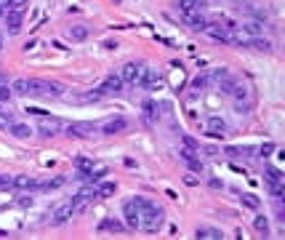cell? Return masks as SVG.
Here are the masks:
<instances>
[{"label":"cell","mask_w":285,"mask_h":240,"mask_svg":"<svg viewBox=\"0 0 285 240\" xmlns=\"http://www.w3.org/2000/svg\"><path fill=\"white\" fill-rule=\"evenodd\" d=\"M8 134H14L16 139H30V136H32V128L27 126V123H11V126H8Z\"/></svg>","instance_id":"17"},{"label":"cell","mask_w":285,"mask_h":240,"mask_svg":"<svg viewBox=\"0 0 285 240\" xmlns=\"http://www.w3.org/2000/svg\"><path fill=\"white\" fill-rule=\"evenodd\" d=\"M35 184H37V181L32 179V176H27V173H19V176H14V187H16V190L30 192V190H35Z\"/></svg>","instance_id":"18"},{"label":"cell","mask_w":285,"mask_h":240,"mask_svg":"<svg viewBox=\"0 0 285 240\" xmlns=\"http://www.w3.org/2000/svg\"><path fill=\"white\" fill-rule=\"evenodd\" d=\"M123 88H125V83H123V77H120V75H109V77H104V83L99 86V91H102L104 96H117V94H123Z\"/></svg>","instance_id":"5"},{"label":"cell","mask_w":285,"mask_h":240,"mask_svg":"<svg viewBox=\"0 0 285 240\" xmlns=\"http://www.w3.org/2000/svg\"><path fill=\"white\" fill-rule=\"evenodd\" d=\"M64 86L56 80H27V94L24 96H62Z\"/></svg>","instance_id":"2"},{"label":"cell","mask_w":285,"mask_h":240,"mask_svg":"<svg viewBox=\"0 0 285 240\" xmlns=\"http://www.w3.org/2000/svg\"><path fill=\"white\" fill-rule=\"evenodd\" d=\"M253 230L258 232V235H261V238H269V219L267 216H264V213H258V216L253 219Z\"/></svg>","instance_id":"20"},{"label":"cell","mask_w":285,"mask_h":240,"mask_svg":"<svg viewBox=\"0 0 285 240\" xmlns=\"http://www.w3.org/2000/svg\"><path fill=\"white\" fill-rule=\"evenodd\" d=\"M240 203L245 206V208H250V211L261 208V200H258V195H253V192H240Z\"/></svg>","instance_id":"19"},{"label":"cell","mask_w":285,"mask_h":240,"mask_svg":"<svg viewBox=\"0 0 285 240\" xmlns=\"http://www.w3.org/2000/svg\"><path fill=\"white\" fill-rule=\"evenodd\" d=\"M117 192V184L115 181H102V184H96V195L99 198H112Z\"/></svg>","instance_id":"22"},{"label":"cell","mask_w":285,"mask_h":240,"mask_svg":"<svg viewBox=\"0 0 285 240\" xmlns=\"http://www.w3.org/2000/svg\"><path fill=\"white\" fill-rule=\"evenodd\" d=\"M184 163H187V168L192 173H203V160L200 158H192V160H184Z\"/></svg>","instance_id":"28"},{"label":"cell","mask_w":285,"mask_h":240,"mask_svg":"<svg viewBox=\"0 0 285 240\" xmlns=\"http://www.w3.org/2000/svg\"><path fill=\"white\" fill-rule=\"evenodd\" d=\"M205 128H208L211 136H224V134H227V120H224V118H208Z\"/></svg>","instance_id":"12"},{"label":"cell","mask_w":285,"mask_h":240,"mask_svg":"<svg viewBox=\"0 0 285 240\" xmlns=\"http://www.w3.org/2000/svg\"><path fill=\"white\" fill-rule=\"evenodd\" d=\"M91 203H94V200H91L88 195H83V192H77V195L70 200V208H72V213H83V211L88 208Z\"/></svg>","instance_id":"13"},{"label":"cell","mask_w":285,"mask_h":240,"mask_svg":"<svg viewBox=\"0 0 285 240\" xmlns=\"http://www.w3.org/2000/svg\"><path fill=\"white\" fill-rule=\"evenodd\" d=\"M88 35H91V32H88V27H83V24H72V27H70V37H72L75 43L88 40Z\"/></svg>","instance_id":"21"},{"label":"cell","mask_w":285,"mask_h":240,"mask_svg":"<svg viewBox=\"0 0 285 240\" xmlns=\"http://www.w3.org/2000/svg\"><path fill=\"white\" fill-rule=\"evenodd\" d=\"M144 72H147V64L144 62H125L123 69H120V77H123L125 86H139Z\"/></svg>","instance_id":"3"},{"label":"cell","mask_w":285,"mask_h":240,"mask_svg":"<svg viewBox=\"0 0 285 240\" xmlns=\"http://www.w3.org/2000/svg\"><path fill=\"white\" fill-rule=\"evenodd\" d=\"M62 184H64V179H62V176H56V179L37 181V184H35V190H37V192H54V190H59Z\"/></svg>","instance_id":"16"},{"label":"cell","mask_w":285,"mask_h":240,"mask_svg":"<svg viewBox=\"0 0 285 240\" xmlns=\"http://www.w3.org/2000/svg\"><path fill=\"white\" fill-rule=\"evenodd\" d=\"M19 206H22V208H30V206H32V198H30V195H19Z\"/></svg>","instance_id":"37"},{"label":"cell","mask_w":285,"mask_h":240,"mask_svg":"<svg viewBox=\"0 0 285 240\" xmlns=\"http://www.w3.org/2000/svg\"><path fill=\"white\" fill-rule=\"evenodd\" d=\"M3 22H5V27H8L11 35H16V32L22 30V14H19V11H5Z\"/></svg>","instance_id":"11"},{"label":"cell","mask_w":285,"mask_h":240,"mask_svg":"<svg viewBox=\"0 0 285 240\" xmlns=\"http://www.w3.org/2000/svg\"><path fill=\"white\" fill-rule=\"evenodd\" d=\"M272 152H275V144H272V141H267V144L258 147V155H261V158H269Z\"/></svg>","instance_id":"32"},{"label":"cell","mask_w":285,"mask_h":240,"mask_svg":"<svg viewBox=\"0 0 285 240\" xmlns=\"http://www.w3.org/2000/svg\"><path fill=\"white\" fill-rule=\"evenodd\" d=\"M14 94H27V80H24V77H19L14 83Z\"/></svg>","instance_id":"33"},{"label":"cell","mask_w":285,"mask_h":240,"mask_svg":"<svg viewBox=\"0 0 285 240\" xmlns=\"http://www.w3.org/2000/svg\"><path fill=\"white\" fill-rule=\"evenodd\" d=\"M123 213H125V227H128V230H139V227H142V211H139V206L134 203V198L123 203Z\"/></svg>","instance_id":"4"},{"label":"cell","mask_w":285,"mask_h":240,"mask_svg":"<svg viewBox=\"0 0 285 240\" xmlns=\"http://www.w3.org/2000/svg\"><path fill=\"white\" fill-rule=\"evenodd\" d=\"M14 187V179H8V176H0V190H11Z\"/></svg>","instance_id":"35"},{"label":"cell","mask_w":285,"mask_h":240,"mask_svg":"<svg viewBox=\"0 0 285 240\" xmlns=\"http://www.w3.org/2000/svg\"><path fill=\"white\" fill-rule=\"evenodd\" d=\"M208 187H211V190H224V184H221L218 179H211V181H208Z\"/></svg>","instance_id":"38"},{"label":"cell","mask_w":285,"mask_h":240,"mask_svg":"<svg viewBox=\"0 0 285 240\" xmlns=\"http://www.w3.org/2000/svg\"><path fill=\"white\" fill-rule=\"evenodd\" d=\"M99 230H109V232H125L128 227H125L120 219H104L102 224H99Z\"/></svg>","instance_id":"23"},{"label":"cell","mask_w":285,"mask_h":240,"mask_svg":"<svg viewBox=\"0 0 285 240\" xmlns=\"http://www.w3.org/2000/svg\"><path fill=\"white\" fill-rule=\"evenodd\" d=\"M70 216H72V208H70V203H62V206H59V208L54 211V216L48 219V224H51V227H62V224L67 222Z\"/></svg>","instance_id":"9"},{"label":"cell","mask_w":285,"mask_h":240,"mask_svg":"<svg viewBox=\"0 0 285 240\" xmlns=\"http://www.w3.org/2000/svg\"><path fill=\"white\" fill-rule=\"evenodd\" d=\"M178 16H181V22L187 24L189 30L203 32L205 27H208V16H205V14H178Z\"/></svg>","instance_id":"7"},{"label":"cell","mask_w":285,"mask_h":240,"mask_svg":"<svg viewBox=\"0 0 285 240\" xmlns=\"http://www.w3.org/2000/svg\"><path fill=\"white\" fill-rule=\"evenodd\" d=\"M203 32H205L208 37H214L216 43H232V32H227L224 27H218V24H208Z\"/></svg>","instance_id":"8"},{"label":"cell","mask_w":285,"mask_h":240,"mask_svg":"<svg viewBox=\"0 0 285 240\" xmlns=\"http://www.w3.org/2000/svg\"><path fill=\"white\" fill-rule=\"evenodd\" d=\"M184 147H189V150H197V152H200V144H197V141L195 139H192V136H184Z\"/></svg>","instance_id":"34"},{"label":"cell","mask_w":285,"mask_h":240,"mask_svg":"<svg viewBox=\"0 0 285 240\" xmlns=\"http://www.w3.org/2000/svg\"><path fill=\"white\" fill-rule=\"evenodd\" d=\"M142 120L147 123V126H155L157 123V104L155 102H144V109H142Z\"/></svg>","instance_id":"14"},{"label":"cell","mask_w":285,"mask_h":240,"mask_svg":"<svg viewBox=\"0 0 285 240\" xmlns=\"http://www.w3.org/2000/svg\"><path fill=\"white\" fill-rule=\"evenodd\" d=\"M115 3H123V0H115Z\"/></svg>","instance_id":"41"},{"label":"cell","mask_w":285,"mask_h":240,"mask_svg":"<svg viewBox=\"0 0 285 240\" xmlns=\"http://www.w3.org/2000/svg\"><path fill=\"white\" fill-rule=\"evenodd\" d=\"M195 238L197 240H221V230H216V227H197L195 230Z\"/></svg>","instance_id":"15"},{"label":"cell","mask_w":285,"mask_h":240,"mask_svg":"<svg viewBox=\"0 0 285 240\" xmlns=\"http://www.w3.org/2000/svg\"><path fill=\"white\" fill-rule=\"evenodd\" d=\"M178 155H181V160H192V158H200V152H197V150H189V147H184V150H178Z\"/></svg>","instance_id":"30"},{"label":"cell","mask_w":285,"mask_h":240,"mask_svg":"<svg viewBox=\"0 0 285 240\" xmlns=\"http://www.w3.org/2000/svg\"><path fill=\"white\" fill-rule=\"evenodd\" d=\"M75 168H80V171H94V160H88V158H75Z\"/></svg>","instance_id":"27"},{"label":"cell","mask_w":285,"mask_h":240,"mask_svg":"<svg viewBox=\"0 0 285 240\" xmlns=\"http://www.w3.org/2000/svg\"><path fill=\"white\" fill-rule=\"evenodd\" d=\"M125 128H128V120L125 118H109V120H104L102 126H99V131H102L104 136H115V134H123Z\"/></svg>","instance_id":"6"},{"label":"cell","mask_w":285,"mask_h":240,"mask_svg":"<svg viewBox=\"0 0 285 240\" xmlns=\"http://www.w3.org/2000/svg\"><path fill=\"white\" fill-rule=\"evenodd\" d=\"M205 86H208V77H205V75H197L195 80H192V88H195V91H200Z\"/></svg>","instance_id":"31"},{"label":"cell","mask_w":285,"mask_h":240,"mask_svg":"<svg viewBox=\"0 0 285 240\" xmlns=\"http://www.w3.org/2000/svg\"><path fill=\"white\" fill-rule=\"evenodd\" d=\"M102 96H104V94H102L99 88H96V91H85V94H80V102H99Z\"/></svg>","instance_id":"26"},{"label":"cell","mask_w":285,"mask_h":240,"mask_svg":"<svg viewBox=\"0 0 285 240\" xmlns=\"http://www.w3.org/2000/svg\"><path fill=\"white\" fill-rule=\"evenodd\" d=\"M243 45H248V48H253V51H264V54H272V43L267 40V37H261V35L243 40Z\"/></svg>","instance_id":"10"},{"label":"cell","mask_w":285,"mask_h":240,"mask_svg":"<svg viewBox=\"0 0 285 240\" xmlns=\"http://www.w3.org/2000/svg\"><path fill=\"white\" fill-rule=\"evenodd\" d=\"M0 238H8V232H3V230H0Z\"/></svg>","instance_id":"40"},{"label":"cell","mask_w":285,"mask_h":240,"mask_svg":"<svg viewBox=\"0 0 285 240\" xmlns=\"http://www.w3.org/2000/svg\"><path fill=\"white\" fill-rule=\"evenodd\" d=\"M139 86H142V88H147V91H155L157 86H160V77H157L155 72H149V69H147V72H144V77H142V83H139Z\"/></svg>","instance_id":"24"},{"label":"cell","mask_w":285,"mask_h":240,"mask_svg":"<svg viewBox=\"0 0 285 240\" xmlns=\"http://www.w3.org/2000/svg\"><path fill=\"white\" fill-rule=\"evenodd\" d=\"M264 179H267V181H277V184H285V179H283L280 168H275V166L264 168Z\"/></svg>","instance_id":"25"},{"label":"cell","mask_w":285,"mask_h":240,"mask_svg":"<svg viewBox=\"0 0 285 240\" xmlns=\"http://www.w3.org/2000/svg\"><path fill=\"white\" fill-rule=\"evenodd\" d=\"M24 8H27V0H8V11H19V14H24Z\"/></svg>","instance_id":"29"},{"label":"cell","mask_w":285,"mask_h":240,"mask_svg":"<svg viewBox=\"0 0 285 240\" xmlns=\"http://www.w3.org/2000/svg\"><path fill=\"white\" fill-rule=\"evenodd\" d=\"M197 181H200V179H197V173H187V176H184V184H189V187H195Z\"/></svg>","instance_id":"36"},{"label":"cell","mask_w":285,"mask_h":240,"mask_svg":"<svg viewBox=\"0 0 285 240\" xmlns=\"http://www.w3.org/2000/svg\"><path fill=\"white\" fill-rule=\"evenodd\" d=\"M163 222H165V211L160 208V206L149 203V206H144V208H142V227H139V230L157 232L163 227Z\"/></svg>","instance_id":"1"},{"label":"cell","mask_w":285,"mask_h":240,"mask_svg":"<svg viewBox=\"0 0 285 240\" xmlns=\"http://www.w3.org/2000/svg\"><path fill=\"white\" fill-rule=\"evenodd\" d=\"M0 45H3V43H0Z\"/></svg>","instance_id":"42"},{"label":"cell","mask_w":285,"mask_h":240,"mask_svg":"<svg viewBox=\"0 0 285 240\" xmlns=\"http://www.w3.org/2000/svg\"><path fill=\"white\" fill-rule=\"evenodd\" d=\"M40 134H43V136H56V128H43Z\"/></svg>","instance_id":"39"}]
</instances>
